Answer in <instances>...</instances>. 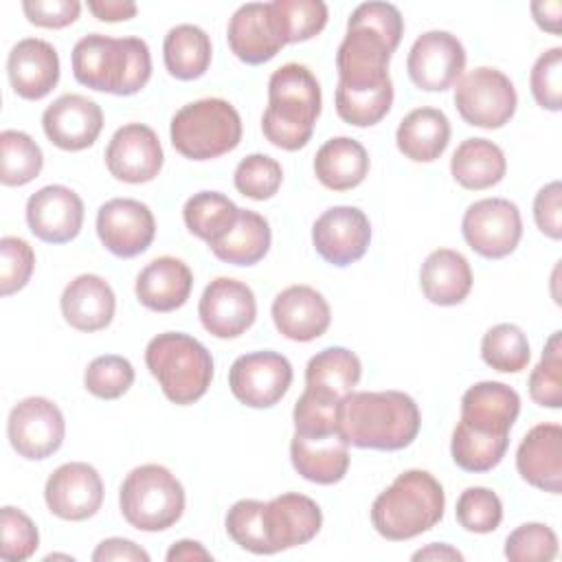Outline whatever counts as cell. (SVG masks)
Segmentation results:
<instances>
[{"instance_id":"obj_1","label":"cell","mask_w":562,"mask_h":562,"mask_svg":"<svg viewBox=\"0 0 562 562\" xmlns=\"http://www.w3.org/2000/svg\"><path fill=\"white\" fill-rule=\"evenodd\" d=\"M402 35L404 18L395 4H358L347 20V33L336 53L338 86L358 90L389 81V61Z\"/></svg>"},{"instance_id":"obj_2","label":"cell","mask_w":562,"mask_h":562,"mask_svg":"<svg viewBox=\"0 0 562 562\" xmlns=\"http://www.w3.org/2000/svg\"><path fill=\"white\" fill-rule=\"evenodd\" d=\"M417 402L402 391H351L338 404V432L356 448L402 450L419 432Z\"/></svg>"},{"instance_id":"obj_3","label":"cell","mask_w":562,"mask_h":562,"mask_svg":"<svg viewBox=\"0 0 562 562\" xmlns=\"http://www.w3.org/2000/svg\"><path fill=\"white\" fill-rule=\"evenodd\" d=\"M75 79L97 92L130 97L151 77L149 46L140 37H110L90 33L72 48Z\"/></svg>"},{"instance_id":"obj_4","label":"cell","mask_w":562,"mask_h":562,"mask_svg":"<svg viewBox=\"0 0 562 562\" xmlns=\"http://www.w3.org/2000/svg\"><path fill=\"white\" fill-rule=\"evenodd\" d=\"M323 97L314 72L303 64H283L268 79V108L261 116L263 136L279 149L296 151L314 134Z\"/></svg>"},{"instance_id":"obj_5","label":"cell","mask_w":562,"mask_h":562,"mask_svg":"<svg viewBox=\"0 0 562 562\" xmlns=\"http://www.w3.org/2000/svg\"><path fill=\"white\" fill-rule=\"evenodd\" d=\"M446 494L426 470H406L375 496L371 505L373 529L393 542L411 540L443 518Z\"/></svg>"},{"instance_id":"obj_6","label":"cell","mask_w":562,"mask_h":562,"mask_svg":"<svg viewBox=\"0 0 562 562\" xmlns=\"http://www.w3.org/2000/svg\"><path fill=\"white\" fill-rule=\"evenodd\" d=\"M145 364L158 380L165 397L178 406L198 402L211 386V351L193 336L162 331L147 342Z\"/></svg>"},{"instance_id":"obj_7","label":"cell","mask_w":562,"mask_h":562,"mask_svg":"<svg viewBox=\"0 0 562 562\" xmlns=\"http://www.w3.org/2000/svg\"><path fill=\"white\" fill-rule=\"evenodd\" d=\"M169 136L173 149L189 160L220 158L239 145L241 116L226 99H198L173 114Z\"/></svg>"},{"instance_id":"obj_8","label":"cell","mask_w":562,"mask_h":562,"mask_svg":"<svg viewBox=\"0 0 562 562\" xmlns=\"http://www.w3.org/2000/svg\"><path fill=\"white\" fill-rule=\"evenodd\" d=\"M184 487L158 463H145L123 479L119 507L123 518L138 531H165L184 514Z\"/></svg>"},{"instance_id":"obj_9","label":"cell","mask_w":562,"mask_h":562,"mask_svg":"<svg viewBox=\"0 0 562 562\" xmlns=\"http://www.w3.org/2000/svg\"><path fill=\"white\" fill-rule=\"evenodd\" d=\"M454 105L468 125L498 130L512 121L518 105V94L505 72L498 68L479 66L457 81Z\"/></svg>"},{"instance_id":"obj_10","label":"cell","mask_w":562,"mask_h":562,"mask_svg":"<svg viewBox=\"0 0 562 562\" xmlns=\"http://www.w3.org/2000/svg\"><path fill=\"white\" fill-rule=\"evenodd\" d=\"M465 244L485 259L512 255L522 237V217L505 198H483L468 206L461 220Z\"/></svg>"},{"instance_id":"obj_11","label":"cell","mask_w":562,"mask_h":562,"mask_svg":"<svg viewBox=\"0 0 562 562\" xmlns=\"http://www.w3.org/2000/svg\"><path fill=\"white\" fill-rule=\"evenodd\" d=\"M66 435V422L59 406L46 397H24L18 402L7 422L11 448L29 461H42L55 454Z\"/></svg>"},{"instance_id":"obj_12","label":"cell","mask_w":562,"mask_h":562,"mask_svg":"<svg viewBox=\"0 0 562 562\" xmlns=\"http://www.w3.org/2000/svg\"><path fill=\"white\" fill-rule=\"evenodd\" d=\"M292 384V364L277 351L239 356L228 369L231 393L250 408L274 406Z\"/></svg>"},{"instance_id":"obj_13","label":"cell","mask_w":562,"mask_h":562,"mask_svg":"<svg viewBox=\"0 0 562 562\" xmlns=\"http://www.w3.org/2000/svg\"><path fill=\"white\" fill-rule=\"evenodd\" d=\"M465 68V48L457 35L448 31L422 33L408 53L406 70L411 81L426 92H443L452 88Z\"/></svg>"},{"instance_id":"obj_14","label":"cell","mask_w":562,"mask_h":562,"mask_svg":"<svg viewBox=\"0 0 562 562\" xmlns=\"http://www.w3.org/2000/svg\"><path fill=\"white\" fill-rule=\"evenodd\" d=\"M97 235L114 257L132 259L151 246L156 220L147 204L132 198H112L97 211Z\"/></svg>"},{"instance_id":"obj_15","label":"cell","mask_w":562,"mask_h":562,"mask_svg":"<svg viewBox=\"0 0 562 562\" xmlns=\"http://www.w3.org/2000/svg\"><path fill=\"white\" fill-rule=\"evenodd\" d=\"M202 327L215 338H237L252 327L257 318V301L252 290L237 279H213L198 303Z\"/></svg>"},{"instance_id":"obj_16","label":"cell","mask_w":562,"mask_h":562,"mask_svg":"<svg viewBox=\"0 0 562 562\" xmlns=\"http://www.w3.org/2000/svg\"><path fill=\"white\" fill-rule=\"evenodd\" d=\"M316 252L331 266L345 268L364 257L371 244V224L358 206H331L312 226Z\"/></svg>"},{"instance_id":"obj_17","label":"cell","mask_w":562,"mask_h":562,"mask_svg":"<svg viewBox=\"0 0 562 562\" xmlns=\"http://www.w3.org/2000/svg\"><path fill=\"white\" fill-rule=\"evenodd\" d=\"M162 162V145L156 132L145 123L119 127L105 147V167L121 182H151L160 173Z\"/></svg>"},{"instance_id":"obj_18","label":"cell","mask_w":562,"mask_h":562,"mask_svg":"<svg viewBox=\"0 0 562 562\" xmlns=\"http://www.w3.org/2000/svg\"><path fill=\"white\" fill-rule=\"evenodd\" d=\"M44 501L50 514L61 520H86L101 509L103 481L90 463L70 461L46 479Z\"/></svg>"},{"instance_id":"obj_19","label":"cell","mask_w":562,"mask_h":562,"mask_svg":"<svg viewBox=\"0 0 562 562\" xmlns=\"http://www.w3.org/2000/svg\"><path fill=\"white\" fill-rule=\"evenodd\" d=\"M46 138L64 151H81L94 145L103 130L101 105L83 94L57 97L42 114Z\"/></svg>"},{"instance_id":"obj_20","label":"cell","mask_w":562,"mask_h":562,"mask_svg":"<svg viewBox=\"0 0 562 562\" xmlns=\"http://www.w3.org/2000/svg\"><path fill=\"white\" fill-rule=\"evenodd\" d=\"M26 224L46 244H66L83 226V202L64 184H46L26 200Z\"/></svg>"},{"instance_id":"obj_21","label":"cell","mask_w":562,"mask_h":562,"mask_svg":"<svg viewBox=\"0 0 562 562\" xmlns=\"http://www.w3.org/2000/svg\"><path fill=\"white\" fill-rule=\"evenodd\" d=\"M263 525L270 551L279 553L310 542L321 531L323 512L310 496L288 492L266 503Z\"/></svg>"},{"instance_id":"obj_22","label":"cell","mask_w":562,"mask_h":562,"mask_svg":"<svg viewBox=\"0 0 562 562\" xmlns=\"http://www.w3.org/2000/svg\"><path fill=\"white\" fill-rule=\"evenodd\" d=\"M520 413V395L494 380L472 384L461 397V419L470 430L492 435V437H509V430Z\"/></svg>"},{"instance_id":"obj_23","label":"cell","mask_w":562,"mask_h":562,"mask_svg":"<svg viewBox=\"0 0 562 562\" xmlns=\"http://www.w3.org/2000/svg\"><path fill=\"white\" fill-rule=\"evenodd\" d=\"M272 321L281 336L296 342H310L327 331L331 310L318 290L310 285H290L274 296Z\"/></svg>"},{"instance_id":"obj_24","label":"cell","mask_w":562,"mask_h":562,"mask_svg":"<svg viewBox=\"0 0 562 562\" xmlns=\"http://www.w3.org/2000/svg\"><path fill=\"white\" fill-rule=\"evenodd\" d=\"M7 75L18 97L40 101L59 81V55L46 40L24 37L7 57Z\"/></svg>"},{"instance_id":"obj_25","label":"cell","mask_w":562,"mask_h":562,"mask_svg":"<svg viewBox=\"0 0 562 562\" xmlns=\"http://www.w3.org/2000/svg\"><path fill=\"white\" fill-rule=\"evenodd\" d=\"M516 470L533 487L551 494L562 492V426L538 424L516 450Z\"/></svg>"},{"instance_id":"obj_26","label":"cell","mask_w":562,"mask_h":562,"mask_svg":"<svg viewBox=\"0 0 562 562\" xmlns=\"http://www.w3.org/2000/svg\"><path fill=\"white\" fill-rule=\"evenodd\" d=\"M233 55L250 66L270 61L285 44L281 42L268 2H246L228 20L226 29Z\"/></svg>"},{"instance_id":"obj_27","label":"cell","mask_w":562,"mask_h":562,"mask_svg":"<svg viewBox=\"0 0 562 562\" xmlns=\"http://www.w3.org/2000/svg\"><path fill=\"white\" fill-rule=\"evenodd\" d=\"M290 459L294 470L312 483L334 485L349 470V443L340 432L327 435H292Z\"/></svg>"},{"instance_id":"obj_28","label":"cell","mask_w":562,"mask_h":562,"mask_svg":"<svg viewBox=\"0 0 562 562\" xmlns=\"http://www.w3.org/2000/svg\"><path fill=\"white\" fill-rule=\"evenodd\" d=\"M193 290V272L178 257H156L136 277V299L151 312H173L187 303Z\"/></svg>"},{"instance_id":"obj_29","label":"cell","mask_w":562,"mask_h":562,"mask_svg":"<svg viewBox=\"0 0 562 562\" xmlns=\"http://www.w3.org/2000/svg\"><path fill=\"white\" fill-rule=\"evenodd\" d=\"M64 321L79 331L105 329L116 310V296L110 283L99 274H79L61 292L59 299Z\"/></svg>"},{"instance_id":"obj_30","label":"cell","mask_w":562,"mask_h":562,"mask_svg":"<svg viewBox=\"0 0 562 562\" xmlns=\"http://www.w3.org/2000/svg\"><path fill=\"white\" fill-rule=\"evenodd\" d=\"M424 296L435 305H459L472 290V268L468 259L452 248L432 250L419 270Z\"/></svg>"},{"instance_id":"obj_31","label":"cell","mask_w":562,"mask_h":562,"mask_svg":"<svg viewBox=\"0 0 562 562\" xmlns=\"http://www.w3.org/2000/svg\"><path fill=\"white\" fill-rule=\"evenodd\" d=\"M395 143L408 160L432 162L450 143V121L437 108H415L400 121Z\"/></svg>"},{"instance_id":"obj_32","label":"cell","mask_w":562,"mask_h":562,"mask_svg":"<svg viewBox=\"0 0 562 562\" xmlns=\"http://www.w3.org/2000/svg\"><path fill=\"white\" fill-rule=\"evenodd\" d=\"M314 173L331 191L356 189L369 173V154L356 138L334 136L318 147Z\"/></svg>"},{"instance_id":"obj_33","label":"cell","mask_w":562,"mask_h":562,"mask_svg":"<svg viewBox=\"0 0 562 562\" xmlns=\"http://www.w3.org/2000/svg\"><path fill=\"white\" fill-rule=\"evenodd\" d=\"M270 241L272 233L268 220L250 209H239L233 226L220 239L209 244V248L224 263L255 266L268 255Z\"/></svg>"},{"instance_id":"obj_34","label":"cell","mask_w":562,"mask_h":562,"mask_svg":"<svg viewBox=\"0 0 562 562\" xmlns=\"http://www.w3.org/2000/svg\"><path fill=\"white\" fill-rule=\"evenodd\" d=\"M507 160L503 149L487 138H465L450 158V173L457 184L470 191H483L505 178Z\"/></svg>"},{"instance_id":"obj_35","label":"cell","mask_w":562,"mask_h":562,"mask_svg":"<svg viewBox=\"0 0 562 562\" xmlns=\"http://www.w3.org/2000/svg\"><path fill=\"white\" fill-rule=\"evenodd\" d=\"M360 358L347 347H327L310 358L305 367V389L342 400L360 382Z\"/></svg>"},{"instance_id":"obj_36","label":"cell","mask_w":562,"mask_h":562,"mask_svg":"<svg viewBox=\"0 0 562 562\" xmlns=\"http://www.w3.org/2000/svg\"><path fill=\"white\" fill-rule=\"evenodd\" d=\"M211 40L204 29L195 24H178L169 29L162 42L165 68L180 81L200 79L211 66Z\"/></svg>"},{"instance_id":"obj_37","label":"cell","mask_w":562,"mask_h":562,"mask_svg":"<svg viewBox=\"0 0 562 562\" xmlns=\"http://www.w3.org/2000/svg\"><path fill=\"white\" fill-rule=\"evenodd\" d=\"M239 206L220 191H200L193 193L182 209L184 226L191 235L213 244L220 239L235 222Z\"/></svg>"},{"instance_id":"obj_38","label":"cell","mask_w":562,"mask_h":562,"mask_svg":"<svg viewBox=\"0 0 562 562\" xmlns=\"http://www.w3.org/2000/svg\"><path fill=\"white\" fill-rule=\"evenodd\" d=\"M268 7L283 44L312 40L325 29L329 18L323 0H274Z\"/></svg>"},{"instance_id":"obj_39","label":"cell","mask_w":562,"mask_h":562,"mask_svg":"<svg viewBox=\"0 0 562 562\" xmlns=\"http://www.w3.org/2000/svg\"><path fill=\"white\" fill-rule=\"evenodd\" d=\"M0 182L4 187H24L35 180L44 167V154L40 145L20 130H4L0 134Z\"/></svg>"},{"instance_id":"obj_40","label":"cell","mask_w":562,"mask_h":562,"mask_svg":"<svg viewBox=\"0 0 562 562\" xmlns=\"http://www.w3.org/2000/svg\"><path fill=\"white\" fill-rule=\"evenodd\" d=\"M481 358L501 373H518L529 364L531 349L527 334L514 323H498L483 334Z\"/></svg>"},{"instance_id":"obj_41","label":"cell","mask_w":562,"mask_h":562,"mask_svg":"<svg viewBox=\"0 0 562 562\" xmlns=\"http://www.w3.org/2000/svg\"><path fill=\"white\" fill-rule=\"evenodd\" d=\"M393 105V81H384L375 88H342L336 86V112L353 127H371L380 123Z\"/></svg>"},{"instance_id":"obj_42","label":"cell","mask_w":562,"mask_h":562,"mask_svg":"<svg viewBox=\"0 0 562 562\" xmlns=\"http://www.w3.org/2000/svg\"><path fill=\"white\" fill-rule=\"evenodd\" d=\"M507 446L509 437H492L457 424L450 439V454L465 472H487L503 461Z\"/></svg>"},{"instance_id":"obj_43","label":"cell","mask_w":562,"mask_h":562,"mask_svg":"<svg viewBox=\"0 0 562 562\" xmlns=\"http://www.w3.org/2000/svg\"><path fill=\"white\" fill-rule=\"evenodd\" d=\"M263 501L255 498H241L233 503L224 518V527L228 538L239 544L241 549L257 553V555H270V542L266 536V525H263Z\"/></svg>"},{"instance_id":"obj_44","label":"cell","mask_w":562,"mask_h":562,"mask_svg":"<svg viewBox=\"0 0 562 562\" xmlns=\"http://www.w3.org/2000/svg\"><path fill=\"white\" fill-rule=\"evenodd\" d=\"M529 395L547 408L562 406V331H553L529 375Z\"/></svg>"},{"instance_id":"obj_45","label":"cell","mask_w":562,"mask_h":562,"mask_svg":"<svg viewBox=\"0 0 562 562\" xmlns=\"http://www.w3.org/2000/svg\"><path fill=\"white\" fill-rule=\"evenodd\" d=\"M134 384V367L127 358L116 353H105L94 358L86 373L83 386L99 400H116L130 391Z\"/></svg>"},{"instance_id":"obj_46","label":"cell","mask_w":562,"mask_h":562,"mask_svg":"<svg viewBox=\"0 0 562 562\" xmlns=\"http://www.w3.org/2000/svg\"><path fill=\"white\" fill-rule=\"evenodd\" d=\"M233 182L235 189L250 200H270L283 182V169L272 156L250 154L235 167Z\"/></svg>"},{"instance_id":"obj_47","label":"cell","mask_w":562,"mask_h":562,"mask_svg":"<svg viewBox=\"0 0 562 562\" xmlns=\"http://www.w3.org/2000/svg\"><path fill=\"white\" fill-rule=\"evenodd\" d=\"M457 522L472 533H492L503 520V503L490 487H468L457 498Z\"/></svg>"},{"instance_id":"obj_48","label":"cell","mask_w":562,"mask_h":562,"mask_svg":"<svg viewBox=\"0 0 562 562\" xmlns=\"http://www.w3.org/2000/svg\"><path fill=\"white\" fill-rule=\"evenodd\" d=\"M40 547L35 522L18 507L0 509V558L7 562L29 560Z\"/></svg>"},{"instance_id":"obj_49","label":"cell","mask_w":562,"mask_h":562,"mask_svg":"<svg viewBox=\"0 0 562 562\" xmlns=\"http://www.w3.org/2000/svg\"><path fill=\"white\" fill-rule=\"evenodd\" d=\"M558 555V536L544 522H525L505 540V558L512 562H549Z\"/></svg>"},{"instance_id":"obj_50","label":"cell","mask_w":562,"mask_h":562,"mask_svg":"<svg viewBox=\"0 0 562 562\" xmlns=\"http://www.w3.org/2000/svg\"><path fill=\"white\" fill-rule=\"evenodd\" d=\"M529 86L536 103L549 112L562 110V48L544 50L529 75Z\"/></svg>"},{"instance_id":"obj_51","label":"cell","mask_w":562,"mask_h":562,"mask_svg":"<svg viewBox=\"0 0 562 562\" xmlns=\"http://www.w3.org/2000/svg\"><path fill=\"white\" fill-rule=\"evenodd\" d=\"M35 252L22 237L0 239V294L11 296L22 290L33 274Z\"/></svg>"},{"instance_id":"obj_52","label":"cell","mask_w":562,"mask_h":562,"mask_svg":"<svg viewBox=\"0 0 562 562\" xmlns=\"http://www.w3.org/2000/svg\"><path fill=\"white\" fill-rule=\"evenodd\" d=\"M22 11L26 20L42 29H64L72 24L81 13L77 0H24Z\"/></svg>"},{"instance_id":"obj_53","label":"cell","mask_w":562,"mask_h":562,"mask_svg":"<svg viewBox=\"0 0 562 562\" xmlns=\"http://www.w3.org/2000/svg\"><path fill=\"white\" fill-rule=\"evenodd\" d=\"M562 184L558 180L544 184L533 198V220L542 235L551 239L562 237V211H560Z\"/></svg>"},{"instance_id":"obj_54","label":"cell","mask_w":562,"mask_h":562,"mask_svg":"<svg viewBox=\"0 0 562 562\" xmlns=\"http://www.w3.org/2000/svg\"><path fill=\"white\" fill-rule=\"evenodd\" d=\"M94 562H149V553L127 538L101 540L92 553Z\"/></svg>"},{"instance_id":"obj_55","label":"cell","mask_w":562,"mask_h":562,"mask_svg":"<svg viewBox=\"0 0 562 562\" xmlns=\"http://www.w3.org/2000/svg\"><path fill=\"white\" fill-rule=\"evenodd\" d=\"M90 13L101 22H121L136 15V4L130 0H90Z\"/></svg>"},{"instance_id":"obj_56","label":"cell","mask_w":562,"mask_h":562,"mask_svg":"<svg viewBox=\"0 0 562 562\" xmlns=\"http://www.w3.org/2000/svg\"><path fill=\"white\" fill-rule=\"evenodd\" d=\"M531 15L542 31H549L553 35L560 33V20H562V2L560 0L531 2Z\"/></svg>"},{"instance_id":"obj_57","label":"cell","mask_w":562,"mask_h":562,"mask_svg":"<svg viewBox=\"0 0 562 562\" xmlns=\"http://www.w3.org/2000/svg\"><path fill=\"white\" fill-rule=\"evenodd\" d=\"M169 562H193V560H213V555L195 540H178L167 551Z\"/></svg>"},{"instance_id":"obj_58","label":"cell","mask_w":562,"mask_h":562,"mask_svg":"<svg viewBox=\"0 0 562 562\" xmlns=\"http://www.w3.org/2000/svg\"><path fill=\"white\" fill-rule=\"evenodd\" d=\"M413 560L419 562V560H432V562H461L463 560V553L457 551L454 547L446 544V542H432V544H426L424 549L415 551L413 553Z\"/></svg>"}]
</instances>
